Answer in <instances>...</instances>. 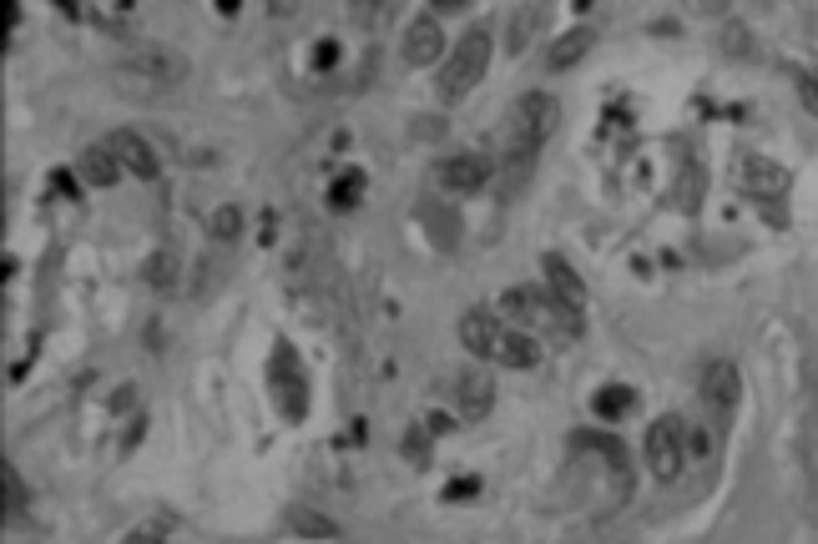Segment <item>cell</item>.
<instances>
[{"label":"cell","mask_w":818,"mask_h":544,"mask_svg":"<svg viewBox=\"0 0 818 544\" xmlns=\"http://www.w3.org/2000/svg\"><path fill=\"white\" fill-rule=\"evenodd\" d=\"M264 378H268V399H273L278 418H283L289 428L308 424V409H314V378H308L304 353L293 348L289 338H273Z\"/></svg>","instance_id":"6da1fadb"},{"label":"cell","mask_w":818,"mask_h":544,"mask_svg":"<svg viewBox=\"0 0 818 544\" xmlns=\"http://www.w3.org/2000/svg\"><path fill=\"white\" fill-rule=\"evenodd\" d=\"M490 61H495V36H490V26H470L460 40H455V46H449L445 66L435 71V96L445 106L465 102V96H470V91L486 81Z\"/></svg>","instance_id":"7a4b0ae2"},{"label":"cell","mask_w":818,"mask_h":544,"mask_svg":"<svg viewBox=\"0 0 818 544\" xmlns=\"http://www.w3.org/2000/svg\"><path fill=\"white\" fill-rule=\"evenodd\" d=\"M698 399H702V409H708V418H713V434L723 439L727 428H733V418H738V403H743V374H738V363H727V358L702 363V374H698Z\"/></svg>","instance_id":"3957f363"},{"label":"cell","mask_w":818,"mask_h":544,"mask_svg":"<svg viewBox=\"0 0 818 544\" xmlns=\"http://www.w3.org/2000/svg\"><path fill=\"white\" fill-rule=\"evenodd\" d=\"M687 464V428L677 414H662L647 428V469L657 474V484H677Z\"/></svg>","instance_id":"277c9868"},{"label":"cell","mask_w":818,"mask_h":544,"mask_svg":"<svg viewBox=\"0 0 818 544\" xmlns=\"http://www.w3.org/2000/svg\"><path fill=\"white\" fill-rule=\"evenodd\" d=\"M571 453H601L607 469H611V480H617V499H621V505L632 499V453H627V444H621L617 434L581 428V434H571Z\"/></svg>","instance_id":"5b68a950"},{"label":"cell","mask_w":818,"mask_h":544,"mask_svg":"<svg viewBox=\"0 0 818 544\" xmlns=\"http://www.w3.org/2000/svg\"><path fill=\"white\" fill-rule=\"evenodd\" d=\"M399 56H405V66H445L449 40H445V31H440L435 11H420L409 21L405 40H399Z\"/></svg>","instance_id":"8992f818"},{"label":"cell","mask_w":818,"mask_h":544,"mask_svg":"<svg viewBox=\"0 0 818 544\" xmlns=\"http://www.w3.org/2000/svg\"><path fill=\"white\" fill-rule=\"evenodd\" d=\"M490 181V156L486 152H455L435 167V187L445 197H476Z\"/></svg>","instance_id":"52a82bcc"},{"label":"cell","mask_w":818,"mask_h":544,"mask_svg":"<svg viewBox=\"0 0 818 544\" xmlns=\"http://www.w3.org/2000/svg\"><path fill=\"white\" fill-rule=\"evenodd\" d=\"M449 399H455V418L480 424L495 409V378L486 368H460V374L449 378Z\"/></svg>","instance_id":"ba28073f"},{"label":"cell","mask_w":818,"mask_h":544,"mask_svg":"<svg viewBox=\"0 0 818 544\" xmlns=\"http://www.w3.org/2000/svg\"><path fill=\"white\" fill-rule=\"evenodd\" d=\"M541 272H546V293H551L556 308L571 312V318H586V283H581V272L561 252H546Z\"/></svg>","instance_id":"9c48e42d"},{"label":"cell","mask_w":818,"mask_h":544,"mask_svg":"<svg viewBox=\"0 0 818 544\" xmlns=\"http://www.w3.org/2000/svg\"><path fill=\"white\" fill-rule=\"evenodd\" d=\"M106 152L121 162V172H132L137 181H157V152H152V142H147L142 131L132 127H117V131H106Z\"/></svg>","instance_id":"30bf717a"},{"label":"cell","mask_w":818,"mask_h":544,"mask_svg":"<svg viewBox=\"0 0 818 544\" xmlns=\"http://www.w3.org/2000/svg\"><path fill=\"white\" fill-rule=\"evenodd\" d=\"M511 127H521L526 137H536V142L546 146L556 137V127H561V106H556V96H546V91H526L511 111Z\"/></svg>","instance_id":"8fae6325"},{"label":"cell","mask_w":818,"mask_h":544,"mask_svg":"<svg viewBox=\"0 0 818 544\" xmlns=\"http://www.w3.org/2000/svg\"><path fill=\"white\" fill-rule=\"evenodd\" d=\"M733 177H738V187L752 192V197H783L788 192V172H783L779 162L758 156V152H743L738 162H733Z\"/></svg>","instance_id":"7c38bea8"},{"label":"cell","mask_w":818,"mask_h":544,"mask_svg":"<svg viewBox=\"0 0 818 544\" xmlns=\"http://www.w3.org/2000/svg\"><path fill=\"white\" fill-rule=\"evenodd\" d=\"M501 338H505V323H501V312L495 308H470L460 318V343H465L470 358H495Z\"/></svg>","instance_id":"4fadbf2b"},{"label":"cell","mask_w":818,"mask_h":544,"mask_svg":"<svg viewBox=\"0 0 818 544\" xmlns=\"http://www.w3.org/2000/svg\"><path fill=\"white\" fill-rule=\"evenodd\" d=\"M283 524H289V534L299 544H334L339 540V519H329V515H318L314 505H293L289 515H283Z\"/></svg>","instance_id":"5bb4252c"},{"label":"cell","mask_w":818,"mask_h":544,"mask_svg":"<svg viewBox=\"0 0 818 544\" xmlns=\"http://www.w3.org/2000/svg\"><path fill=\"white\" fill-rule=\"evenodd\" d=\"M592 46H596V26H571L566 36H556L546 46V71H571L576 61H586Z\"/></svg>","instance_id":"9a60e30c"},{"label":"cell","mask_w":818,"mask_h":544,"mask_svg":"<svg viewBox=\"0 0 818 544\" xmlns=\"http://www.w3.org/2000/svg\"><path fill=\"white\" fill-rule=\"evenodd\" d=\"M77 177L86 181V187H117L127 172H121L117 156L106 152V142H96V146H86V152L77 156Z\"/></svg>","instance_id":"2e32d148"},{"label":"cell","mask_w":818,"mask_h":544,"mask_svg":"<svg viewBox=\"0 0 818 544\" xmlns=\"http://www.w3.org/2000/svg\"><path fill=\"white\" fill-rule=\"evenodd\" d=\"M364 197H370V172H364V167H343L339 177L329 181L324 202H329V212H354Z\"/></svg>","instance_id":"e0dca14e"},{"label":"cell","mask_w":818,"mask_h":544,"mask_svg":"<svg viewBox=\"0 0 818 544\" xmlns=\"http://www.w3.org/2000/svg\"><path fill=\"white\" fill-rule=\"evenodd\" d=\"M495 363H501V368H515V374H526V368L541 363V343H536L526 328H505L501 348H495Z\"/></svg>","instance_id":"ac0fdd59"},{"label":"cell","mask_w":818,"mask_h":544,"mask_svg":"<svg viewBox=\"0 0 818 544\" xmlns=\"http://www.w3.org/2000/svg\"><path fill=\"white\" fill-rule=\"evenodd\" d=\"M632 409H636V389H632V383H607V389L592 393V414L601 418V424H621Z\"/></svg>","instance_id":"d6986e66"},{"label":"cell","mask_w":818,"mask_h":544,"mask_svg":"<svg viewBox=\"0 0 818 544\" xmlns=\"http://www.w3.org/2000/svg\"><path fill=\"white\" fill-rule=\"evenodd\" d=\"M142 277H147V287H157V293H172V283H177V252H172V247H157V252H147Z\"/></svg>","instance_id":"ffe728a7"},{"label":"cell","mask_w":818,"mask_h":544,"mask_svg":"<svg viewBox=\"0 0 818 544\" xmlns=\"http://www.w3.org/2000/svg\"><path fill=\"white\" fill-rule=\"evenodd\" d=\"M208 237H212V243H238V237H243V208H238V202H223V208H212L208 212Z\"/></svg>","instance_id":"44dd1931"},{"label":"cell","mask_w":818,"mask_h":544,"mask_svg":"<svg viewBox=\"0 0 818 544\" xmlns=\"http://www.w3.org/2000/svg\"><path fill=\"white\" fill-rule=\"evenodd\" d=\"M0 489H5V519H21L31 509V494H26V480H21V469L5 459L0 464Z\"/></svg>","instance_id":"7402d4cb"},{"label":"cell","mask_w":818,"mask_h":544,"mask_svg":"<svg viewBox=\"0 0 818 544\" xmlns=\"http://www.w3.org/2000/svg\"><path fill=\"white\" fill-rule=\"evenodd\" d=\"M399 453H405L414 469H424V464H430V453H435V434H430L424 424L405 428V439H399Z\"/></svg>","instance_id":"603a6c76"},{"label":"cell","mask_w":818,"mask_h":544,"mask_svg":"<svg viewBox=\"0 0 818 544\" xmlns=\"http://www.w3.org/2000/svg\"><path fill=\"white\" fill-rule=\"evenodd\" d=\"M480 494H486V480H480V474H455V480L440 489V505H470Z\"/></svg>","instance_id":"cb8c5ba5"},{"label":"cell","mask_w":818,"mask_h":544,"mask_svg":"<svg viewBox=\"0 0 818 544\" xmlns=\"http://www.w3.org/2000/svg\"><path fill=\"white\" fill-rule=\"evenodd\" d=\"M51 187H56V197H67V202H77V197L86 192V181L77 177V167H56L51 172Z\"/></svg>","instance_id":"d4e9b609"},{"label":"cell","mask_w":818,"mask_h":544,"mask_svg":"<svg viewBox=\"0 0 818 544\" xmlns=\"http://www.w3.org/2000/svg\"><path fill=\"white\" fill-rule=\"evenodd\" d=\"M334 66H339V40H318L314 46V71H334Z\"/></svg>","instance_id":"484cf974"},{"label":"cell","mask_w":818,"mask_h":544,"mask_svg":"<svg viewBox=\"0 0 818 544\" xmlns=\"http://www.w3.org/2000/svg\"><path fill=\"white\" fill-rule=\"evenodd\" d=\"M798 96H804V106L818 117V71H808V76H798Z\"/></svg>","instance_id":"4316f807"},{"label":"cell","mask_w":818,"mask_h":544,"mask_svg":"<svg viewBox=\"0 0 818 544\" xmlns=\"http://www.w3.org/2000/svg\"><path fill=\"white\" fill-rule=\"evenodd\" d=\"M424 428H430V434H449V428H455V414H449V409H435V414H424Z\"/></svg>","instance_id":"83f0119b"},{"label":"cell","mask_w":818,"mask_h":544,"mask_svg":"<svg viewBox=\"0 0 818 544\" xmlns=\"http://www.w3.org/2000/svg\"><path fill=\"white\" fill-rule=\"evenodd\" d=\"M127 409H137V389H117V393H112V414H127Z\"/></svg>","instance_id":"f1b7e54d"},{"label":"cell","mask_w":818,"mask_h":544,"mask_svg":"<svg viewBox=\"0 0 818 544\" xmlns=\"http://www.w3.org/2000/svg\"><path fill=\"white\" fill-rule=\"evenodd\" d=\"M121 544H167V534H162V530H132Z\"/></svg>","instance_id":"f546056e"}]
</instances>
